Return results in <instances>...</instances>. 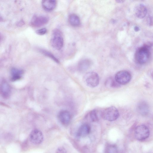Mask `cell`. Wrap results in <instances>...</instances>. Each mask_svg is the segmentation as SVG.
I'll return each mask as SVG.
<instances>
[{"instance_id": "obj_12", "label": "cell", "mask_w": 153, "mask_h": 153, "mask_svg": "<svg viewBox=\"0 0 153 153\" xmlns=\"http://www.w3.org/2000/svg\"><path fill=\"white\" fill-rule=\"evenodd\" d=\"M24 71L16 68H12L10 70V80L15 81L20 79L24 74Z\"/></svg>"}, {"instance_id": "obj_18", "label": "cell", "mask_w": 153, "mask_h": 153, "mask_svg": "<svg viewBox=\"0 0 153 153\" xmlns=\"http://www.w3.org/2000/svg\"><path fill=\"white\" fill-rule=\"evenodd\" d=\"M38 50L41 53L44 55L50 58L56 62L57 63H59V62L58 59L51 53L47 50L42 48H39Z\"/></svg>"}, {"instance_id": "obj_14", "label": "cell", "mask_w": 153, "mask_h": 153, "mask_svg": "<svg viewBox=\"0 0 153 153\" xmlns=\"http://www.w3.org/2000/svg\"><path fill=\"white\" fill-rule=\"evenodd\" d=\"M135 13L137 17L142 19L146 16L147 13V9L144 4H140L136 7Z\"/></svg>"}, {"instance_id": "obj_13", "label": "cell", "mask_w": 153, "mask_h": 153, "mask_svg": "<svg viewBox=\"0 0 153 153\" xmlns=\"http://www.w3.org/2000/svg\"><path fill=\"white\" fill-rule=\"evenodd\" d=\"M91 129L90 126L88 124H84L79 128L76 133V136L78 137L85 136L90 133Z\"/></svg>"}, {"instance_id": "obj_26", "label": "cell", "mask_w": 153, "mask_h": 153, "mask_svg": "<svg viewBox=\"0 0 153 153\" xmlns=\"http://www.w3.org/2000/svg\"><path fill=\"white\" fill-rule=\"evenodd\" d=\"M118 3H122L124 1H122V0H118V1H116Z\"/></svg>"}, {"instance_id": "obj_25", "label": "cell", "mask_w": 153, "mask_h": 153, "mask_svg": "<svg viewBox=\"0 0 153 153\" xmlns=\"http://www.w3.org/2000/svg\"><path fill=\"white\" fill-rule=\"evenodd\" d=\"M3 19L2 17V16L0 15V22H1L3 21Z\"/></svg>"}, {"instance_id": "obj_8", "label": "cell", "mask_w": 153, "mask_h": 153, "mask_svg": "<svg viewBox=\"0 0 153 153\" xmlns=\"http://www.w3.org/2000/svg\"><path fill=\"white\" fill-rule=\"evenodd\" d=\"M43 135L42 132L38 129H34L31 132L29 136L30 141L35 145L41 143L43 140Z\"/></svg>"}, {"instance_id": "obj_23", "label": "cell", "mask_w": 153, "mask_h": 153, "mask_svg": "<svg viewBox=\"0 0 153 153\" xmlns=\"http://www.w3.org/2000/svg\"><path fill=\"white\" fill-rule=\"evenodd\" d=\"M25 24V22L23 20H21L18 22L17 25L18 26H22Z\"/></svg>"}, {"instance_id": "obj_5", "label": "cell", "mask_w": 153, "mask_h": 153, "mask_svg": "<svg viewBox=\"0 0 153 153\" xmlns=\"http://www.w3.org/2000/svg\"><path fill=\"white\" fill-rule=\"evenodd\" d=\"M131 78V74L127 71L122 70L118 72L115 76V80L119 84L125 85L128 83Z\"/></svg>"}, {"instance_id": "obj_22", "label": "cell", "mask_w": 153, "mask_h": 153, "mask_svg": "<svg viewBox=\"0 0 153 153\" xmlns=\"http://www.w3.org/2000/svg\"><path fill=\"white\" fill-rule=\"evenodd\" d=\"M55 153H67V151L64 147H60L57 149Z\"/></svg>"}, {"instance_id": "obj_11", "label": "cell", "mask_w": 153, "mask_h": 153, "mask_svg": "<svg viewBox=\"0 0 153 153\" xmlns=\"http://www.w3.org/2000/svg\"><path fill=\"white\" fill-rule=\"evenodd\" d=\"M43 8L47 11H51L56 8L57 1L54 0H44L42 2Z\"/></svg>"}, {"instance_id": "obj_15", "label": "cell", "mask_w": 153, "mask_h": 153, "mask_svg": "<svg viewBox=\"0 0 153 153\" xmlns=\"http://www.w3.org/2000/svg\"><path fill=\"white\" fill-rule=\"evenodd\" d=\"M91 64V61L88 59H82L78 64V69L81 71H85L89 69Z\"/></svg>"}, {"instance_id": "obj_27", "label": "cell", "mask_w": 153, "mask_h": 153, "mask_svg": "<svg viewBox=\"0 0 153 153\" xmlns=\"http://www.w3.org/2000/svg\"><path fill=\"white\" fill-rule=\"evenodd\" d=\"M1 39H2L1 36V34H0V42L1 40Z\"/></svg>"}, {"instance_id": "obj_6", "label": "cell", "mask_w": 153, "mask_h": 153, "mask_svg": "<svg viewBox=\"0 0 153 153\" xmlns=\"http://www.w3.org/2000/svg\"><path fill=\"white\" fill-rule=\"evenodd\" d=\"M149 131L145 125H141L137 126L134 131L135 138L138 140H142L148 138L149 135Z\"/></svg>"}, {"instance_id": "obj_2", "label": "cell", "mask_w": 153, "mask_h": 153, "mask_svg": "<svg viewBox=\"0 0 153 153\" xmlns=\"http://www.w3.org/2000/svg\"><path fill=\"white\" fill-rule=\"evenodd\" d=\"M119 113L117 108L114 106L109 107L101 112V117L108 121H113L119 117Z\"/></svg>"}, {"instance_id": "obj_9", "label": "cell", "mask_w": 153, "mask_h": 153, "mask_svg": "<svg viewBox=\"0 0 153 153\" xmlns=\"http://www.w3.org/2000/svg\"><path fill=\"white\" fill-rule=\"evenodd\" d=\"M11 89L9 84L3 80L0 82V95L4 99L8 98L10 96Z\"/></svg>"}, {"instance_id": "obj_10", "label": "cell", "mask_w": 153, "mask_h": 153, "mask_svg": "<svg viewBox=\"0 0 153 153\" xmlns=\"http://www.w3.org/2000/svg\"><path fill=\"white\" fill-rule=\"evenodd\" d=\"M59 120L62 125L66 126L70 123L71 119L70 113L66 110L60 111L58 115Z\"/></svg>"}, {"instance_id": "obj_20", "label": "cell", "mask_w": 153, "mask_h": 153, "mask_svg": "<svg viewBox=\"0 0 153 153\" xmlns=\"http://www.w3.org/2000/svg\"><path fill=\"white\" fill-rule=\"evenodd\" d=\"M148 106L146 103H142L139 106L140 111L143 114H146L148 111Z\"/></svg>"}, {"instance_id": "obj_21", "label": "cell", "mask_w": 153, "mask_h": 153, "mask_svg": "<svg viewBox=\"0 0 153 153\" xmlns=\"http://www.w3.org/2000/svg\"><path fill=\"white\" fill-rule=\"evenodd\" d=\"M47 32V29L45 28H43L36 30V33L39 35H43L45 34Z\"/></svg>"}, {"instance_id": "obj_24", "label": "cell", "mask_w": 153, "mask_h": 153, "mask_svg": "<svg viewBox=\"0 0 153 153\" xmlns=\"http://www.w3.org/2000/svg\"><path fill=\"white\" fill-rule=\"evenodd\" d=\"M134 30L135 31H138L140 30V28L139 27L137 26H135L134 27Z\"/></svg>"}, {"instance_id": "obj_19", "label": "cell", "mask_w": 153, "mask_h": 153, "mask_svg": "<svg viewBox=\"0 0 153 153\" xmlns=\"http://www.w3.org/2000/svg\"><path fill=\"white\" fill-rule=\"evenodd\" d=\"M105 152V153H118V151L115 146L109 145L106 147Z\"/></svg>"}, {"instance_id": "obj_16", "label": "cell", "mask_w": 153, "mask_h": 153, "mask_svg": "<svg viewBox=\"0 0 153 153\" xmlns=\"http://www.w3.org/2000/svg\"><path fill=\"white\" fill-rule=\"evenodd\" d=\"M68 21L70 25L74 27L78 26L80 24L79 17L75 14H71L69 15Z\"/></svg>"}, {"instance_id": "obj_1", "label": "cell", "mask_w": 153, "mask_h": 153, "mask_svg": "<svg viewBox=\"0 0 153 153\" xmlns=\"http://www.w3.org/2000/svg\"><path fill=\"white\" fill-rule=\"evenodd\" d=\"M151 46V44H146L137 49L135 54V59L137 63L143 64L148 62L150 56Z\"/></svg>"}, {"instance_id": "obj_7", "label": "cell", "mask_w": 153, "mask_h": 153, "mask_svg": "<svg viewBox=\"0 0 153 153\" xmlns=\"http://www.w3.org/2000/svg\"><path fill=\"white\" fill-rule=\"evenodd\" d=\"M48 21L49 19L46 16L34 15L31 19L30 24L32 27H39L47 24Z\"/></svg>"}, {"instance_id": "obj_4", "label": "cell", "mask_w": 153, "mask_h": 153, "mask_svg": "<svg viewBox=\"0 0 153 153\" xmlns=\"http://www.w3.org/2000/svg\"><path fill=\"white\" fill-rule=\"evenodd\" d=\"M84 82L88 86L94 88L97 86L99 82V77L98 74L94 72L86 73L83 77Z\"/></svg>"}, {"instance_id": "obj_3", "label": "cell", "mask_w": 153, "mask_h": 153, "mask_svg": "<svg viewBox=\"0 0 153 153\" xmlns=\"http://www.w3.org/2000/svg\"><path fill=\"white\" fill-rule=\"evenodd\" d=\"M51 43L52 47L57 50H60L62 48L63 39L62 33L59 30L55 29L53 31Z\"/></svg>"}, {"instance_id": "obj_17", "label": "cell", "mask_w": 153, "mask_h": 153, "mask_svg": "<svg viewBox=\"0 0 153 153\" xmlns=\"http://www.w3.org/2000/svg\"><path fill=\"white\" fill-rule=\"evenodd\" d=\"M100 116H101V112H98V111L95 109L91 111L88 114V116L90 120L92 122L98 121Z\"/></svg>"}]
</instances>
